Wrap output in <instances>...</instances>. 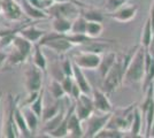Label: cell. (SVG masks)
Here are the masks:
<instances>
[{"label": "cell", "instance_id": "4", "mask_svg": "<svg viewBox=\"0 0 154 138\" xmlns=\"http://www.w3.org/2000/svg\"><path fill=\"white\" fill-rule=\"evenodd\" d=\"M138 106L137 103L131 104V105L123 107V108H117L115 112L113 111L112 118L109 120L107 127L108 128H114L120 131L129 132L132 120H134V113H135L136 107Z\"/></svg>", "mask_w": 154, "mask_h": 138}, {"label": "cell", "instance_id": "9", "mask_svg": "<svg viewBox=\"0 0 154 138\" xmlns=\"http://www.w3.org/2000/svg\"><path fill=\"white\" fill-rule=\"evenodd\" d=\"M43 70L33 63L26 72V87L28 92H39L43 87Z\"/></svg>", "mask_w": 154, "mask_h": 138}, {"label": "cell", "instance_id": "34", "mask_svg": "<svg viewBox=\"0 0 154 138\" xmlns=\"http://www.w3.org/2000/svg\"><path fill=\"white\" fill-rule=\"evenodd\" d=\"M74 83H75V79L72 76H64L63 79L61 81V84L63 86L64 91L67 93V96H70L71 94V90H72V86H74Z\"/></svg>", "mask_w": 154, "mask_h": 138}, {"label": "cell", "instance_id": "35", "mask_svg": "<svg viewBox=\"0 0 154 138\" xmlns=\"http://www.w3.org/2000/svg\"><path fill=\"white\" fill-rule=\"evenodd\" d=\"M28 1L31 4L32 6L39 8V9H43V11H46L53 4L52 0H28Z\"/></svg>", "mask_w": 154, "mask_h": 138}, {"label": "cell", "instance_id": "19", "mask_svg": "<svg viewBox=\"0 0 154 138\" xmlns=\"http://www.w3.org/2000/svg\"><path fill=\"white\" fill-rule=\"evenodd\" d=\"M116 59H117V55L114 52H109L107 54H105L103 57H101L100 65L98 67V72L100 74L101 78H103L107 75V72L110 70V68L114 66Z\"/></svg>", "mask_w": 154, "mask_h": 138}, {"label": "cell", "instance_id": "25", "mask_svg": "<svg viewBox=\"0 0 154 138\" xmlns=\"http://www.w3.org/2000/svg\"><path fill=\"white\" fill-rule=\"evenodd\" d=\"M22 111L24 113L26 123H28V127H29L30 131H31L32 135H35L36 131H37V128H38V121L40 118L35 114V112L30 108V106H26L24 108H22Z\"/></svg>", "mask_w": 154, "mask_h": 138}, {"label": "cell", "instance_id": "28", "mask_svg": "<svg viewBox=\"0 0 154 138\" xmlns=\"http://www.w3.org/2000/svg\"><path fill=\"white\" fill-rule=\"evenodd\" d=\"M103 26L101 22H88L86 35L91 38H99L103 33Z\"/></svg>", "mask_w": 154, "mask_h": 138}, {"label": "cell", "instance_id": "38", "mask_svg": "<svg viewBox=\"0 0 154 138\" xmlns=\"http://www.w3.org/2000/svg\"><path fill=\"white\" fill-rule=\"evenodd\" d=\"M147 51L154 57V35H153V38H152V41H151V45H149Z\"/></svg>", "mask_w": 154, "mask_h": 138}, {"label": "cell", "instance_id": "37", "mask_svg": "<svg viewBox=\"0 0 154 138\" xmlns=\"http://www.w3.org/2000/svg\"><path fill=\"white\" fill-rule=\"evenodd\" d=\"M7 57H8V54L0 51V68L5 65V62H7Z\"/></svg>", "mask_w": 154, "mask_h": 138}, {"label": "cell", "instance_id": "12", "mask_svg": "<svg viewBox=\"0 0 154 138\" xmlns=\"http://www.w3.org/2000/svg\"><path fill=\"white\" fill-rule=\"evenodd\" d=\"M1 9L5 17L11 21H19L23 16V9L16 0H1Z\"/></svg>", "mask_w": 154, "mask_h": 138}, {"label": "cell", "instance_id": "27", "mask_svg": "<svg viewBox=\"0 0 154 138\" xmlns=\"http://www.w3.org/2000/svg\"><path fill=\"white\" fill-rule=\"evenodd\" d=\"M29 106H30V108H31L32 111L35 112V114L42 120L43 111H44V89H43V87H42V90L39 91L38 97L35 99Z\"/></svg>", "mask_w": 154, "mask_h": 138}, {"label": "cell", "instance_id": "5", "mask_svg": "<svg viewBox=\"0 0 154 138\" xmlns=\"http://www.w3.org/2000/svg\"><path fill=\"white\" fill-rule=\"evenodd\" d=\"M112 114H113V112L101 113V115H98V114L93 113L88 120H85L86 125L84 129V137H97V135L101 131L103 128L107 127L109 120L112 118Z\"/></svg>", "mask_w": 154, "mask_h": 138}, {"label": "cell", "instance_id": "33", "mask_svg": "<svg viewBox=\"0 0 154 138\" xmlns=\"http://www.w3.org/2000/svg\"><path fill=\"white\" fill-rule=\"evenodd\" d=\"M61 68H62V72L66 76H72L74 75V61L70 60L69 58H66L61 62Z\"/></svg>", "mask_w": 154, "mask_h": 138}, {"label": "cell", "instance_id": "24", "mask_svg": "<svg viewBox=\"0 0 154 138\" xmlns=\"http://www.w3.org/2000/svg\"><path fill=\"white\" fill-rule=\"evenodd\" d=\"M33 63L38 67V68H40L44 72H46L47 61H46L44 53L42 51V45H39L38 43H35L33 44Z\"/></svg>", "mask_w": 154, "mask_h": 138}, {"label": "cell", "instance_id": "11", "mask_svg": "<svg viewBox=\"0 0 154 138\" xmlns=\"http://www.w3.org/2000/svg\"><path fill=\"white\" fill-rule=\"evenodd\" d=\"M92 98H93L94 108L97 112L112 113L114 111V107L108 98V93H106L103 89H93Z\"/></svg>", "mask_w": 154, "mask_h": 138}, {"label": "cell", "instance_id": "32", "mask_svg": "<svg viewBox=\"0 0 154 138\" xmlns=\"http://www.w3.org/2000/svg\"><path fill=\"white\" fill-rule=\"evenodd\" d=\"M128 0H105V8L107 11V13L115 12L116 9L121 8L127 4Z\"/></svg>", "mask_w": 154, "mask_h": 138}, {"label": "cell", "instance_id": "7", "mask_svg": "<svg viewBox=\"0 0 154 138\" xmlns=\"http://www.w3.org/2000/svg\"><path fill=\"white\" fill-rule=\"evenodd\" d=\"M72 61L82 69L94 70V69H98V67L100 65L101 54L88 52V51H81L72 57Z\"/></svg>", "mask_w": 154, "mask_h": 138}, {"label": "cell", "instance_id": "14", "mask_svg": "<svg viewBox=\"0 0 154 138\" xmlns=\"http://www.w3.org/2000/svg\"><path fill=\"white\" fill-rule=\"evenodd\" d=\"M154 83V57L146 50L145 53V75L143 79V92L145 93L148 86Z\"/></svg>", "mask_w": 154, "mask_h": 138}, {"label": "cell", "instance_id": "6", "mask_svg": "<svg viewBox=\"0 0 154 138\" xmlns=\"http://www.w3.org/2000/svg\"><path fill=\"white\" fill-rule=\"evenodd\" d=\"M19 97L14 99L12 94L8 96V109H7V118L6 121L4 122V136L8 138H17L21 135H19V129L16 127L15 118H14V111H15V106L19 101Z\"/></svg>", "mask_w": 154, "mask_h": 138}, {"label": "cell", "instance_id": "17", "mask_svg": "<svg viewBox=\"0 0 154 138\" xmlns=\"http://www.w3.org/2000/svg\"><path fill=\"white\" fill-rule=\"evenodd\" d=\"M20 33H21L24 38H26L29 41H31L32 44H35V43H38L39 40L42 39L47 32H46L45 30L38 29L36 26L26 24V26H24L21 29Z\"/></svg>", "mask_w": 154, "mask_h": 138}, {"label": "cell", "instance_id": "21", "mask_svg": "<svg viewBox=\"0 0 154 138\" xmlns=\"http://www.w3.org/2000/svg\"><path fill=\"white\" fill-rule=\"evenodd\" d=\"M81 15L88 22H101L103 23L105 20V14L101 11L92 8V7H83L81 9Z\"/></svg>", "mask_w": 154, "mask_h": 138}, {"label": "cell", "instance_id": "40", "mask_svg": "<svg viewBox=\"0 0 154 138\" xmlns=\"http://www.w3.org/2000/svg\"><path fill=\"white\" fill-rule=\"evenodd\" d=\"M0 13H2V9H1V4H0Z\"/></svg>", "mask_w": 154, "mask_h": 138}, {"label": "cell", "instance_id": "41", "mask_svg": "<svg viewBox=\"0 0 154 138\" xmlns=\"http://www.w3.org/2000/svg\"><path fill=\"white\" fill-rule=\"evenodd\" d=\"M0 39H1V37H0Z\"/></svg>", "mask_w": 154, "mask_h": 138}, {"label": "cell", "instance_id": "31", "mask_svg": "<svg viewBox=\"0 0 154 138\" xmlns=\"http://www.w3.org/2000/svg\"><path fill=\"white\" fill-rule=\"evenodd\" d=\"M127 132L120 131L117 129H114V128H103L101 131L97 135L98 138H121V137H125Z\"/></svg>", "mask_w": 154, "mask_h": 138}, {"label": "cell", "instance_id": "15", "mask_svg": "<svg viewBox=\"0 0 154 138\" xmlns=\"http://www.w3.org/2000/svg\"><path fill=\"white\" fill-rule=\"evenodd\" d=\"M72 77H74L75 82L77 83V85L79 86V89H81L82 93H85V94H92L93 89H92L91 84L89 83V81H88V78H86L85 74L83 72V69H82L79 66H77L75 62H74V75H72Z\"/></svg>", "mask_w": 154, "mask_h": 138}, {"label": "cell", "instance_id": "16", "mask_svg": "<svg viewBox=\"0 0 154 138\" xmlns=\"http://www.w3.org/2000/svg\"><path fill=\"white\" fill-rule=\"evenodd\" d=\"M14 118H15V122H16V127H17L19 131L22 133L21 136H23V137H32L33 135L31 133L29 127H28L26 116H24V113H23V111H22V108L20 107L19 104H16V106H15Z\"/></svg>", "mask_w": 154, "mask_h": 138}, {"label": "cell", "instance_id": "20", "mask_svg": "<svg viewBox=\"0 0 154 138\" xmlns=\"http://www.w3.org/2000/svg\"><path fill=\"white\" fill-rule=\"evenodd\" d=\"M143 115H141V112L139 109V107L137 106L135 109V113H134V120H132V124H131V128L129 130L128 137H143L144 135L141 133V127H143Z\"/></svg>", "mask_w": 154, "mask_h": 138}, {"label": "cell", "instance_id": "30", "mask_svg": "<svg viewBox=\"0 0 154 138\" xmlns=\"http://www.w3.org/2000/svg\"><path fill=\"white\" fill-rule=\"evenodd\" d=\"M86 24H88V21L85 20L82 15L77 16L76 19L72 21L70 33H86Z\"/></svg>", "mask_w": 154, "mask_h": 138}, {"label": "cell", "instance_id": "3", "mask_svg": "<svg viewBox=\"0 0 154 138\" xmlns=\"http://www.w3.org/2000/svg\"><path fill=\"white\" fill-rule=\"evenodd\" d=\"M79 7H85V5L77 2L76 0H68V1H57L53 2L45 12L48 16L52 17H66L69 20H75L77 16L81 15Z\"/></svg>", "mask_w": 154, "mask_h": 138}, {"label": "cell", "instance_id": "1", "mask_svg": "<svg viewBox=\"0 0 154 138\" xmlns=\"http://www.w3.org/2000/svg\"><path fill=\"white\" fill-rule=\"evenodd\" d=\"M145 53L146 48L139 44L124 74L123 84H136L143 82L145 75Z\"/></svg>", "mask_w": 154, "mask_h": 138}, {"label": "cell", "instance_id": "2", "mask_svg": "<svg viewBox=\"0 0 154 138\" xmlns=\"http://www.w3.org/2000/svg\"><path fill=\"white\" fill-rule=\"evenodd\" d=\"M12 50L7 57V63L9 66H17L23 63L33 50V44L24 38L21 33H16L12 43Z\"/></svg>", "mask_w": 154, "mask_h": 138}, {"label": "cell", "instance_id": "39", "mask_svg": "<svg viewBox=\"0 0 154 138\" xmlns=\"http://www.w3.org/2000/svg\"><path fill=\"white\" fill-rule=\"evenodd\" d=\"M148 137H153L154 138V124L152 125V129H151V131H149V136Z\"/></svg>", "mask_w": 154, "mask_h": 138}, {"label": "cell", "instance_id": "22", "mask_svg": "<svg viewBox=\"0 0 154 138\" xmlns=\"http://www.w3.org/2000/svg\"><path fill=\"white\" fill-rule=\"evenodd\" d=\"M154 35V29L153 26H152V22L148 17L146 22H145V26L141 30V36H140V45L148 50V47L151 45V41H152V38H153Z\"/></svg>", "mask_w": 154, "mask_h": 138}, {"label": "cell", "instance_id": "18", "mask_svg": "<svg viewBox=\"0 0 154 138\" xmlns=\"http://www.w3.org/2000/svg\"><path fill=\"white\" fill-rule=\"evenodd\" d=\"M21 6L23 12L33 20H44L48 17V14L46 13L45 11L43 9H39L36 8L35 6H32L31 4L28 1V0H21Z\"/></svg>", "mask_w": 154, "mask_h": 138}, {"label": "cell", "instance_id": "29", "mask_svg": "<svg viewBox=\"0 0 154 138\" xmlns=\"http://www.w3.org/2000/svg\"><path fill=\"white\" fill-rule=\"evenodd\" d=\"M61 111L60 108V100H57V103L54 105L48 106V107H45L44 111H43V116H42V120L44 122H47L50 121L51 118H53L54 116H57L59 113Z\"/></svg>", "mask_w": 154, "mask_h": 138}, {"label": "cell", "instance_id": "10", "mask_svg": "<svg viewBox=\"0 0 154 138\" xmlns=\"http://www.w3.org/2000/svg\"><path fill=\"white\" fill-rule=\"evenodd\" d=\"M137 13H138V6L137 5H128V4H125L121 8L116 9L115 12L107 13L106 16H108L110 19L117 21V22L127 23V22H130V21L134 20Z\"/></svg>", "mask_w": 154, "mask_h": 138}, {"label": "cell", "instance_id": "26", "mask_svg": "<svg viewBox=\"0 0 154 138\" xmlns=\"http://www.w3.org/2000/svg\"><path fill=\"white\" fill-rule=\"evenodd\" d=\"M50 92H51L52 97H54L55 100H60L67 96L63 86L61 84V81H59L57 78H53L50 83Z\"/></svg>", "mask_w": 154, "mask_h": 138}, {"label": "cell", "instance_id": "8", "mask_svg": "<svg viewBox=\"0 0 154 138\" xmlns=\"http://www.w3.org/2000/svg\"><path fill=\"white\" fill-rule=\"evenodd\" d=\"M94 112H96V108H94V103L91 94L82 93L79 98L75 100V113L82 122L88 120Z\"/></svg>", "mask_w": 154, "mask_h": 138}, {"label": "cell", "instance_id": "13", "mask_svg": "<svg viewBox=\"0 0 154 138\" xmlns=\"http://www.w3.org/2000/svg\"><path fill=\"white\" fill-rule=\"evenodd\" d=\"M67 129H68V137L81 138L84 137V129L82 125V121L75 113V104L71 106L69 109V116L67 122Z\"/></svg>", "mask_w": 154, "mask_h": 138}, {"label": "cell", "instance_id": "36", "mask_svg": "<svg viewBox=\"0 0 154 138\" xmlns=\"http://www.w3.org/2000/svg\"><path fill=\"white\" fill-rule=\"evenodd\" d=\"M81 94H82V91H81L79 86L77 85V83L75 82V83H74V86H72V90H71L70 97H72L74 100H77V99L79 98V96H81Z\"/></svg>", "mask_w": 154, "mask_h": 138}, {"label": "cell", "instance_id": "23", "mask_svg": "<svg viewBox=\"0 0 154 138\" xmlns=\"http://www.w3.org/2000/svg\"><path fill=\"white\" fill-rule=\"evenodd\" d=\"M71 26H72V20L66 19V17H53L52 28H53V31H55V32H59V33L70 32Z\"/></svg>", "mask_w": 154, "mask_h": 138}]
</instances>
